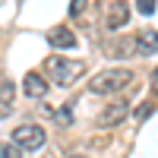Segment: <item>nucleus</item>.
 <instances>
[{"mask_svg": "<svg viewBox=\"0 0 158 158\" xmlns=\"http://www.w3.org/2000/svg\"><path fill=\"white\" fill-rule=\"evenodd\" d=\"M82 63L79 60H63V57H48L44 60V76L51 79V82H57V85H70L76 82L79 76H82Z\"/></svg>", "mask_w": 158, "mask_h": 158, "instance_id": "f03ea898", "label": "nucleus"}, {"mask_svg": "<svg viewBox=\"0 0 158 158\" xmlns=\"http://www.w3.org/2000/svg\"><path fill=\"white\" fill-rule=\"evenodd\" d=\"M136 41H139V54H158V32L155 29H142L136 35Z\"/></svg>", "mask_w": 158, "mask_h": 158, "instance_id": "1a4fd4ad", "label": "nucleus"}, {"mask_svg": "<svg viewBox=\"0 0 158 158\" xmlns=\"http://www.w3.org/2000/svg\"><path fill=\"white\" fill-rule=\"evenodd\" d=\"M152 89H155V92H158V70H155V73H152Z\"/></svg>", "mask_w": 158, "mask_h": 158, "instance_id": "dca6fc26", "label": "nucleus"}, {"mask_svg": "<svg viewBox=\"0 0 158 158\" xmlns=\"http://www.w3.org/2000/svg\"><path fill=\"white\" fill-rule=\"evenodd\" d=\"M0 158H22V146L16 139H6L3 146H0Z\"/></svg>", "mask_w": 158, "mask_h": 158, "instance_id": "9b49d317", "label": "nucleus"}, {"mask_svg": "<svg viewBox=\"0 0 158 158\" xmlns=\"http://www.w3.org/2000/svg\"><path fill=\"white\" fill-rule=\"evenodd\" d=\"M22 85H25V95H32V98H44L48 95V79L38 76V73H25Z\"/></svg>", "mask_w": 158, "mask_h": 158, "instance_id": "0eeeda50", "label": "nucleus"}, {"mask_svg": "<svg viewBox=\"0 0 158 158\" xmlns=\"http://www.w3.org/2000/svg\"><path fill=\"white\" fill-rule=\"evenodd\" d=\"M130 22V10L123 0H114L111 10H108V29H123V25Z\"/></svg>", "mask_w": 158, "mask_h": 158, "instance_id": "423d86ee", "label": "nucleus"}, {"mask_svg": "<svg viewBox=\"0 0 158 158\" xmlns=\"http://www.w3.org/2000/svg\"><path fill=\"white\" fill-rule=\"evenodd\" d=\"M111 54L114 57H133V54H139V41H136V35L133 38H114V44H111Z\"/></svg>", "mask_w": 158, "mask_h": 158, "instance_id": "6e6552de", "label": "nucleus"}, {"mask_svg": "<svg viewBox=\"0 0 158 158\" xmlns=\"http://www.w3.org/2000/svg\"><path fill=\"white\" fill-rule=\"evenodd\" d=\"M127 114H130V104H127L123 98H117L114 104H108V108L98 114V120H95V123H98L101 130H108V127H117V123H120Z\"/></svg>", "mask_w": 158, "mask_h": 158, "instance_id": "20e7f679", "label": "nucleus"}, {"mask_svg": "<svg viewBox=\"0 0 158 158\" xmlns=\"http://www.w3.org/2000/svg\"><path fill=\"white\" fill-rule=\"evenodd\" d=\"M13 114V79L3 76V92H0V117Z\"/></svg>", "mask_w": 158, "mask_h": 158, "instance_id": "9d476101", "label": "nucleus"}, {"mask_svg": "<svg viewBox=\"0 0 158 158\" xmlns=\"http://www.w3.org/2000/svg\"><path fill=\"white\" fill-rule=\"evenodd\" d=\"M82 6H85V0H73V3H70V16H79Z\"/></svg>", "mask_w": 158, "mask_h": 158, "instance_id": "2eb2a0df", "label": "nucleus"}, {"mask_svg": "<svg viewBox=\"0 0 158 158\" xmlns=\"http://www.w3.org/2000/svg\"><path fill=\"white\" fill-rule=\"evenodd\" d=\"M13 139H16L25 152H38V149L48 142V133H44L38 123H22V127L13 130Z\"/></svg>", "mask_w": 158, "mask_h": 158, "instance_id": "7ed1b4c3", "label": "nucleus"}, {"mask_svg": "<svg viewBox=\"0 0 158 158\" xmlns=\"http://www.w3.org/2000/svg\"><path fill=\"white\" fill-rule=\"evenodd\" d=\"M139 13H142V16H152V13H155V0H139Z\"/></svg>", "mask_w": 158, "mask_h": 158, "instance_id": "4468645a", "label": "nucleus"}, {"mask_svg": "<svg viewBox=\"0 0 158 158\" xmlns=\"http://www.w3.org/2000/svg\"><path fill=\"white\" fill-rule=\"evenodd\" d=\"M130 82H133V70L111 67V70H101V73H95L89 79V92L92 95H108V92H120Z\"/></svg>", "mask_w": 158, "mask_h": 158, "instance_id": "f257e3e1", "label": "nucleus"}, {"mask_svg": "<svg viewBox=\"0 0 158 158\" xmlns=\"http://www.w3.org/2000/svg\"><path fill=\"white\" fill-rule=\"evenodd\" d=\"M152 111H155V108H152V104H149V101H142V104H139V108L133 111V117H136V120H146V117H149Z\"/></svg>", "mask_w": 158, "mask_h": 158, "instance_id": "ddd939ff", "label": "nucleus"}, {"mask_svg": "<svg viewBox=\"0 0 158 158\" xmlns=\"http://www.w3.org/2000/svg\"><path fill=\"white\" fill-rule=\"evenodd\" d=\"M48 44H51V48H63V51H70V48H76L79 41H76V35H73L70 29L57 25V29H51V32H48Z\"/></svg>", "mask_w": 158, "mask_h": 158, "instance_id": "39448f33", "label": "nucleus"}, {"mask_svg": "<svg viewBox=\"0 0 158 158\" xmlns=\"http://www.w3.org/2000/svg\"><path fill=\"white\" fill-rule=\"evenodd\" d=\"M54 120H57L60 127H70V123H73V108H57V111H54Z\"/></svg>", "mask_w": 158, "mask_h": 158, "instance_id": "f8f14e48", "label": "nucleus"}, {"mask_svg": "<svg viewBox=\"0 0 158 158\" xmlns=\"http://www.w3.org/2000/svg\"><path fill=\"white\" fill-rule=\"evenodd\" d=\"M70 158H85V155H70Z\"/></svg>", "mask_w": 158, "mask_h": 158, "instance_id": "f3484780", "label": "nucleus"}]
</instances>
